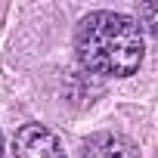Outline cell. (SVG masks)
<instances>
[{
	"label": "cell",
	"instance_id": "3957f363",
	"mask_svg": "<svg viewBox=\"0 0 158 158\" xmlns=\"http://www.w3.org/2000/svg\"><path fill=\"white\" fill-rule=\"evenodd\" d=\"M81 158H139V152L124 133L99 130V133H90L84 139Z\"/></svg>",
	"mask_w": 158,
	"mask_h": 158
},
{
	"label": "cell",
	"instance_id": "7a4b0ae2",
	"mask_svg": "<svg viewBox=\"0 0 158 158\" xmlns=\"http://www.w3.org/2000/svg\"><path fill=\"white\" fill-rule=\"evenodd\" d=\"M16 158H65L59 136L44 124H25L16 130Z\"/></svg>",
	"mask_w": 158,
	"mask_h": 158
},
{
	"label": "cell",
	"instance_id": "5b68a950",
	"mask_svg": "<svg viewBox=\"0 0 158 158\" xmlns=\"http://www.w3.org/2000/svg\"><path fill=\"white\" fill-rule=\"evenodd\" d=\"M0 155H3V133H0Z\"/></svg>",
	"mask_w": 158,
	"mask_h": 158
},
{
	"label": "cell",
	"instance_id": "6da1fadb",
	"mask_svg": "<svg viewBox=\"0 0 158 158\" xmlns=\"http://www.w3.org/2000/svg\"><path fill=\"white\" fill-rule=\"evenodd\" d=\"M74 50L87 71L102 77H130L139 71L146 56L139 22L112 10H96L81 19Z\"/></svg>",
	"mask_w": 158,
	"mask_h": 158
},
{
	"label": "cell",
	"instance_id": "277c9868",
	"mask_svg": "<svg viewBox=\"0 0 158 158\" xmlns=\"http://www.w3.org/2000/svg\"><path fill=\"white\" fill-rule=\"evenodd\" d=\"M136 22L146 34L158 37V3H139L136 6Z\"/></svg>",
	"mask_w": 158,
	"mask_h": 158
}]
</instances>
